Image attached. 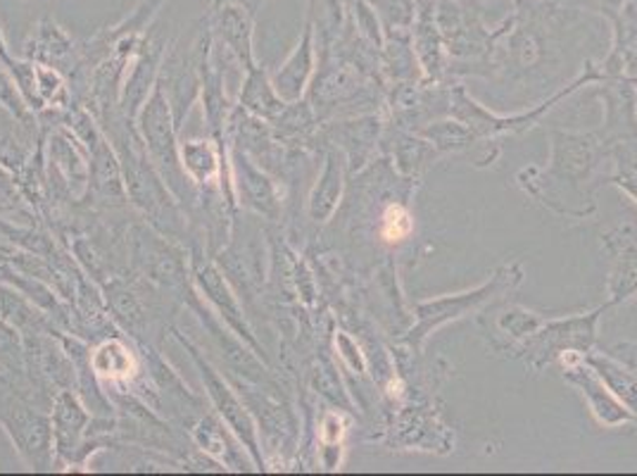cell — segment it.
Segmentation results:
<instances>
[{"label":"cell","instance_id":"277c9868","mask_svg":"<svg viewBox=\"0 0 637 476\" xmlns=\"http://www.w3.org/2000/svg\"><path fill=\"white\" fill-rule=\"evenodd\" d=\"M189 262H191V282L193 288L200 293V298L208 301V305L216 312V317L229 326V332L236 334L250 348L260 351L257 341L247 326L245 312L239 303V295L233 293L222 270L214 265V260L208 257L200 249H193Z\"/></svg>","mask_w":637,"mask_h":476},{"label":"cell","instance_id":"ba28073f","mask_svg":"<svg viewBox=\"0 0 637 476\" xmlns=\"http://www.w3.org/2000/svg\"><path fill=\"white\" fill-rule=\"evenodd\" d=\"M229 172L236 201L260 212V215H272L276 207L274 184L270 182V176L253 165V160H250L239 145H231L229 151Z\"/></svg>","mask_w":637,"mask_h":476},{"label":"cell","instance_id":"5b68a950","mask_svg":"<svg viewBox=\"0 0 637 476\" xmlns=\"http://www.w3.org/2000/svg\"><path fill=\"white\" fill-rule=\"evenodd\" d=\"M133 260L141 267L143 276L164 288H189L191 262L174 243L141 226L133 232Z\"/></svg>","mask_w":637,"mask_h":476},{"label":"cell","instance_id":"ac0fdd59","mask_svg":"<svg viewBox=\"0 0 637 476\" xmlns=\"http://www.w3.org/2000/svg\"><path fill=\"white\" fill-rule=\"evenodd\" d=\"M0 120H12V118H10V114H8V112H6L3 108H0Z\"/></svg>","mask_w":637,"mask_h":476},{"label":"cell","instance_id":"6da1fadb","mask_svg":"<svg viewBox=\"0 0 637 476\" xmlns=\"http://www.w3.org/2000/svg\"><path fill=\"white\" fill-rule=\"evenodd\" d=\"M136 129L143 139L150 162H153V168L162 176V182L166 184V189L172 191L179 205L198 207L200 205V189L191 182V176L181 165L179 136H176L179 126L174 122L170 98H166L160 79H158L153 93L148 95V101L143 103V108L139 112Z\"/></svg>","mask_w":637,"mask_h":476},{"label":"cell","instance_id":"4fadbf2b","mask_svg":"<svg viewBox=\"0 0 637 476\" xmlns=\"http://www.w3.org/2000/svg\"><path fill=\"white\" fill-rule=\"evenodd\" d=\"M91 365L93 372L100 376H105L110 382L117 384H129L136 365H133V353L129 346L120 338H108L100 343L95 351H91Z\"/></svg>","mask_w":637,"mask_h":476},{"label":"cell","instance_id":"d6986e66","mask_svg":"<svg viewBox=\"0 0 637 476\" xmlns=\"http://www.w3.org/2000/svg\"><path fill=\"white\" fill-rule=\"evenodd\" d=\"M3 374H6V367H3V365H0V376H3Z\"/></svg>","mask_w":637,"mask_h":476},{"label":"cell","instance_id":"52a82bcc","mask_svg":"<svg viewBox=\"0 0 637 476\" xmlns=\"http://www.w3.org/2000/svg\"><path fill=\"white\" fill-rule=\"evenodd\" d=\"M48 160L53 170L60 174L62 186L70 191L74 199H81L89 191V174H91V158L87 145L79 141L74 131L60 124L48 139Z\"/></svg>","mask_w":637,"mask_h":476},{"label":"cell","instance_id":"7c38bea8","mask_svg":"<svg viewBox=\"0 0 637 476\" xmlns=\"http://www.w3.org/2000/svg\"><path fill=\"white\" fill-rule=\"evenodd\" d=\"M245 74L247 77H245V84L241 89L239 105L257 120L276 118V114L283 110V98L276 93L272 81L266 79V74L257 68H253Z\"/></svg>","mask_w":637,"mask_h":476},{"label":"cell","instance_id":"30bf717a","mask_svg":"<svg viewBox=\"0 0 637 476\" xmlns=\"http://www.w3.org/2000/svg\"><path fill=\"white\" fill-rule=\"evenodd\" d=\"M158 79H160V48L143 45V51H139L136 60H133V68H129L120 95V112L127 120L136 122L143 103L148 101V95L153 93L158 84Z\"/></svg>","mask_w":637,"mask_h":476},{"label":"cell","instance_id":"8992f818","mask_svg":"<svg viewBox=\"0 0 637 476\" xmlns=\"http://www.w3.org/2000/svg\"><path fill=\"white\" fill-rule=\"evenodd\" d=\"M91 419L93 415L83 405L77 391L62 388L55 393L53 413H50L55 459H62L67 465L83 463V438H87Z\"/></svg>","mask_w":637,"mask_h":476},{"label":"cell","instance_id":"7a4b0ae2","mask_svg":"<svg viewBox=\"0 0 637 476\" xmlns=\"http://www.w3.org/2000/svg\"><path fill=\"white\" fill-rule=\"evenodd\" d=\"M172 334L181 343V348L186 351L195 363V367L200 372V379H203L208 398L214 405V413L224 419V424L233 432V436L241 440V446L250 453V457H253V463L257 465V469H262L264 459H262L260 443H257V426H255L253 415L247 413V407L239 398V393L233 391L224 376L210 365V359L200 353V348L191 338L183 336L179 330H174Z\"/></svg>","mask_w":637,"mask_h":476},{"label":"cell","instance_id":"3957f363","mask_svg":"<svg viewBox=\"0 0 637 476\" xmlns=\"http://www.w3.org/2000/svg\"><path fill=\"white\" fill-rule=\"evenodd\" d=\"M0 424L12 438L20 453L33 469H48L55 463L53 446V422L50 415L39 413L22 398L0 401Z\"/></svg>","mask_w":637,"mask_h":476},{"label":"cell","instance_id":"2e32d148","mask_svg":"<svg viewBox=\"0 0 637 476\" xmlns=\"http://www.w3.org/2000/svg\"><path fill=\"white\" fill-rule=\"evenodd\" d=\"M0 365H3L6 372L10 374L27 372L24 336L17 326H12L6 320H0Z\"/></svg>","mask_w":637,"mask_h":476},{"label":"cell","instance_id":"5bb4252c","mask_svg":"<svg viewBox=\"0 0 637 476\" xmlns=\"http://www.w3.org/2000/svg\"><path fill=\"white\" fill-rule=\"evenodd\" d=\"M222 39L226 43L229 51L236 55V60L243 64V70L250 72L255 68L253 62V43H250V27L241 14H226V20H222Z\"/></svg>","mask_w":637,"mask_h":476},{"label":"cell","instance_id":"e0dca14e","mask_svg":"<svg viewBox=\"0 0 637 476\" xmlns=\"http://www.w3.org/2000/svg\"><path fill=\"white\" fill-rule=\"evenodd\" d=\"M414 229V220L405 207L393 205L385 210L383 215V226H381V234L388 243H397V241H405Z\"/></svg>","mask_w":637,"mask_h":476},{"label":"cell","instance_id":"8fae6325","mask_svg":"<svg viewBox=\"0 0 637 476\" xmlns=\"http://www.w3.org/2000/svg\"><path fill=\"white\" fill-rule=\"evenodd\" d=\"M195 446L212 457L220 467L229 469H245L241 465V440L233 436V432L224 424V419L216 413H208L193 424L191 432Z\"/></svg>","mask_w":637,"mask_h":476},{"label":"cell","instance_id":"9a60e30c","mask_svg":"<svg viewBox=\"0 0 637 476\" xmlns=\"http://www.w3.org/2000/svg\"><path fill=\"white\" fill-rule=\"evenodd\" d=\"M0 108L10 114L14 122H22V124L37 122V118H33L37 112L29 108L20 87H17L12 72L6 68L3 62H0Z\"/></svg>","mask_w":637,"mask_h":476},{"label":"cell","instance_id":"9c48e42d","mask_svg":"<svg viewBox=\"0 0 637 476\" xmlns=\"http://www.w3.org/2000/svg\"><path fill=\"white\" fill-rule=\"evenodd\" d=\"M91 158V174H89V191L95 199L105 203H124L127 186H124V172L120 155H117L114 145L108 141L105 134H100L89 148Z\"/></svg>","mask_w":637,"mask_h":476}]
</instances>
